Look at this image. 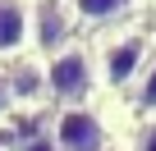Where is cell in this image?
I'll return each instance as SVG.
<instances>
[{"label":"cell","instance_id":"6","mask_svg":"<svg viewBox=\"0 0 156 151\" xmlns=\"http://www.w3.org/2000/svg\"><path fill=\"white\" fill-rule=\"evenodd\" d=\"M32 50V0H0V60L14 64Z\"/></svg>","mask_w":156,"mask_h":151},{"label":"cell","instance_id":"1","mask_svg":"<svg viewBox=\"0 0 156 151\" xmlns=\"http://www.w3.org/2000/svg\"><path fill=\"white\" fill-rule=\"evenodd\" d=\"M151 55V37L142 28H110L97 37L92 46V60H97V83H106L110 92H129L133 78L142 73Z\"/></svg>","mask_w":156,"mask_h":151},{"label":"cell","instance_id":"10","mask_svg":"<svg viewBox=\"0 0 156 151\" xmlns=\"http://www.w3.org/2000/svg\"><path fill=\"white\" fill-rule=\"evenodd\" d=\"M14 151H55V142H51L46 133H32V137H23Z\"/></svg>","mask_w":156,"mask_h":151},{"label":"cell","instance_id":"2","mask_svg":"<svg viewBox=\"0 0 156 151\" xmlns=\"http://www.w3.org/2000/svg\"><path fill=\"white\" fill-rule=\"evenodd\" d=\"M46 92L60 105H87V96L97 92V60L87 41H69L64 50L46 55Z\"/></svg>","mask_w":156,"mask_h":151},{"label":"cell","instance_id":"3","mask_svg":"<svg viewBox=\"0 0 156 151\" xmlns=\"http://www.w3.org/2000/svg\"><path fill=\"white\" fill-rule=\"evenodd\" d=\"M55 151H110V128L92 105H60L46 124Z\"/></svg>","mask_w":156,"mask_h":151},{"label":"cell","instance_id":"5","mask_svg":"<svg viewBox=\"0 0 156 151\" xmlns=\"http://www.w3.org/2000/svg\"><path fill=\"white\" fill-rule=\"evenodd\" d=\"M69 41H78V23L69 14V0H32V46L37 55H55Z\"/></svg>","mask_w":156,"mask_h":151},{"label":"cell","instance_id":"9","mask_svg":"<svg viewBox=\"0 0 156 151\" xmlns=\"http://www.w3.org/2000/svg\"><path fill=\"white\" fill-rule=\"evenodd\" d=\"M129 151H156V119H142V124H138Z\"/></svg>","mask_w":156,"mask_h":151},{"label":"cell","instance_id":"8","mask_svg":"<svg viewBox=\"0 0 156 151\" xmlns=\"http://www.w3.org/2000/svg\"><path fill=\"white\" fill-rule=\"evenodd\" d=\"M129 101H133V110H138L142 119H156V50L147 55L142 73L133 78V87H129Z\"/></svg>","mask_w":156,"mask_h":151},{"label":"cell","instance_id":"7","mask_svg":"<svg viewBox=\"0 0 156 151\" xmlns=\"http://www.w3.org/2000/svg\"><path fill=\"white\" fill-rule=\"evenodd\" d=\"M138 5L142 0H69V14H73L78 28H115Z\"/></svg>","mask_w":156,"mask_h":151},{"label":"cell","instance_id":"4","mask_svg":"<svg viewBox=\"0 0 156 151\" xmlns=\"http://www.w3.org/2000/svg\"><path fill=\"white\" fill-rule=\"evenodd\" d=\"M0 92H5V105H14V110H37V105H46V101H51V92H46V60H41V55L14 60L5 73H0Z\"/></svg>","mask_w":156,"mask_h":151}]
</instances>
